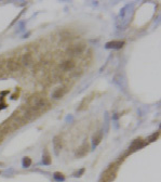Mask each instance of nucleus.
Returning a JSON list of instances; mask_svg holds the SVG:
<instances>
[{
	"mask_svg": "<svg viewBox=\"0 0 161 182\" xmlns=\"http://www.w3.org/2000/svg\"><path fill=\"white\" fill-rule=\"evenodd\" d=\"M20 62L23 66H27L29 65V63L32 62V54L30 53H24L20 57Z\"/></svg>",
	"mask_w": 161,
	"mask_h": 182,
	"instance_id": "obj_2",
	"label": "nucleus"
},
{
	"mask_svg": "<svg viewBox=\"0 0 161 182\" xmlns=\"http://www.w3.org/2000/svg\"><path fill=\"white\" fill-rule=\"evenodd\" d=\"M7 66H8V68L10 69V71L14 72V71H19L20 69V64L16 61H8V63H7Z\"/></svg>",
	"mask_w": 161,
	"mask_h": 182,
	"instance_id": "obj_4",
	"label": "nucleus"
},
{
	"mask_svg": "<svg viewBox=\"0 0 161 182\" xmlns=\"http://www.w3.org/2000/svg\"><path fill=\"white\" fill-rule=\"evenodd\" d=\"M54 178L57 180V181H64V176L63 174H61L59 172H56V174H54Z\"/></svg>",
	"mask_w": 161,
	"mask_h": 182,
	"instance_id": "obj_10",
	"label": "nucleus"
},
{
	"mask_svg": "<svg viewBox=\"0 0 161 182\" xmlns=\"http://www.w3.org/2000/svg\"><path fill=\"white\" fill-rule=\"evenodd\" d=\"M30 165H32V159H30V158H28V157L23 158V166H24L25 168L29 167Z\"/></svg>",
	"mask_w": 161,
	"mask_h": 182,
	"instance_id": "obj_9",
	"label": "nucleus"
},
{
	"mask_svg": "<svg viewBox=\"0 0 161 182\" xmlns=\"http://www.w3.org/2000/svg\"><path fill=\"white\" fill-rule=\"evenodd\" d=\"M123 41H111V42H108L106 45V48L107 49H120L121 47L123 46Z\"/></svg>",
	"mask_w": 161,
	"mask_h": 182,
	"instance_id": "obj_3",
	"label": "nucleus"
},
{
	"mask_svg": "<svg viewBox=\"0 0 161 182\" xmlns=\"http://www.w3.org/2000/svg\"><path fill=\"white\" fill-rule=\"evenodd\" d=\"M74 67V62L73 61H65L61 65V68L63 71H68V69H71Z\"/></svg>",
	"mask_w": 161,
	"mask_h": 182,
	"instance_id": "obj_7",
	"label": "nucleus"
},
{
	"mask_svg": "<svg viewBox=\"0 0 161 182\" xmlns=\"http://www.w3.org/2000/svg\"><path fill=\"white\" fill-rule=\"evenodd\" d=\"M64 92H65V89L63 87H59L57 88L53 93H52V98L53 99H59L62 98L63 95H64Z\"/></svg>",
	"mask_w": 161,
	"mask_h": 182,
	"instance_id": "obj_5",
	"label": "nucleus"
},
{
	"mask_svg": "<svg viewBox=\"0 0 161 182\" xmlns=\"http://www.w3.org/2000/svg\"><path fill=\"white\" fill-rule=\"evenodd\" d=\"M43 163L46 164V165L50 164V157H49V156L46 154V153H44V157H43Z\"/></svg>",
	"mask_w": 161,
	"mask_h": 182,
	"instance_id": "obj_11",
	"label": "nucleus"
},
{
	"mask_svg": "<svg viewBox=\"0 0 161 182\" xmlns=\"http://www.w3.org/2000/svg\"><path fill=\"white\" fill-rule=\"evenodd\" d=\"M101 140H102V133L101 132H97L95 136L92 138V145H93V147H95L97 145V144L101 142Z\"/></svg>",
	"mask_w": 161,
	"mask_h": 182,
	"instance_id": "obj_6",
	"label": "nucleus"
},
{
	"mask_svg": "<svg viewBox=\"0 0 161 182\" xmlns=\"http://www.w3.org/2000/svg\"><path fill=\"white\" fill-rule=\"evenodd\" d=\"M54 147H55V151H56V152L62 147V140H61V138L54 139Z\"/></svg>",
	"mask_w": 161,
	"mask_h": 182,
	"instance_id": "obj_8",
	"label": "nucleus"
},
{
	"mask_svg": "<svg viewBox=\"0 0 161 182\" xmlns=\"http://www.w3.org/2000/svg\"><path fill=\"white\" fill-rule=\"evenodd\" d=\"M83 49H84V46H82V45H76V46H73V47H70V48H68L67 52L69 54H79V53L82 52Z\"/></svg>",
	"mask_w": 161,
	"mask_h": 182,
	"instance_id": "obj_1",
	"label": "nucleus"
}]
</instances>
